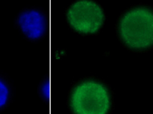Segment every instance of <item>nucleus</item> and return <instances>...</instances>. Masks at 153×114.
I'll list each match as a JSON object with an SVG mask.
<instances>
[{"instance_id": "f257e3e1", "label": "nucleus", "mask_w": 153, "mask_h": 114, "mask_svg": "<svg viewBox=\"0 0 153 114\" xmlns=\"http://www.w3.org/2000/svg\"><path fill=\"white\" fill-rule=\"evenodd\" d=\"M117 37L123 47L136 53L153 49V6L136 4L121 13L116 23Z\"/></svg>"}, {"instance_id": "7ed1b4c3", "label": "nucleus", "mask_w": 153, "mask_h": 114, "mask_svg": "<svg viewBox=\"0 0 153 114\" xmlns=\"http://www.w3.org/2000/svg\"><path fill=\"white\" fill-rule=\"evenodd\" d=\"M66 16L70 27L84 35L98 33L105 21L103 8L94 0H75L68 7Z\"/></svg>"}, {"instance_id": "20e7f679", "label": "nucleus", "mask_w": 153, "mask_h": 114, "mask_svg": "<svg viewBox=\"0 0 153 114\" xmlns=\"http://www.w3.org/2000/svg\"><path fill=\"white\" fill-rule=\"evenodd\" d=\"M45 11L39 7L22 10L15 19V25L22 35L30 41L43 39L47 32L49 21Z\"/></svg>"}, {"instance_id": "39448f33", "label": "nucleus", "mask_w": 153, "mask_h": 114, "mask_svg": "<svg viewBox=\"0 0 153 114\" xmlns=\"http://www.w3.org/2000/svg\"><path fill=\"white\" fill-rule=\"evenodd\" d=\"M13 96V87L10 81L0 74V112L11 104Z\"/></svg>"}, {"instance_id": "f03ea898", "label": "nucleus", "mask_w": 153, "mask_h": 114, "mask_svg": "<svg viewBox=\"0 0 153 114\" xmlns=\"http://www.w3.org/2000/svg\"><path fill=\"white\" fill-rule=\"evenodd\" d=\"M67 105L72 114H109L112 91L104 81L93 76L84 78L71 87Z\"/></svg>"}]
</instances>
